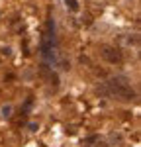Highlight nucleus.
I'll return each mask as SVG.
<instances>
[{
    "instance_id": "f257e3e1",
    "label": "nucleus",
    "mask_w": 141,
    "mask_h": 147,
    "mask_svg": "<svg viewBox=\"0 0 141 147\" xmlns=\"http://www.w3.org/2000/svg\"><path fill=\"white\" fill-rule=\"evenodd\" d=\"M106 86H108V92H110L112 96L120 98V100H133V98H135V90L131 88V84H129L128 80L122 79V77L110 79L106 82Z\"/></svg>"
},
{
    "instance_id": "f03ea898",
    "label": "nucleus",
    "mask_w": 141,
    "mask_h": 147,
    "mask_svg": "<svg viewBox=\"0 0 141 147\" xmlns=\"http://www.w3.org/2000/svg\"><path fill=\"white\" fill-rule=\"evenodd\" d=\"M100 55H102V59H104V61H108V63H122V51H120L117 47L102 45Z\"/></svg>"
},
{
    "instance_id": "7ed1b4c3",
    "label": "nucleus",
    "mask_w": 141,
    "mask_h": 147,
    "mask_svg": "<svg viewBox=\"0 0 141 147\" xmlns=\"http://www.w3.org/2000/svg\"><path fill=\"white\" fill-rule=\"evenodd\" d=\"M122 43H126V45H137L139 37L137 35H122Z\"/></svg>"
},
{
    "instance_id": "20e7f679",
    "label": "nucleus",
    "mask_w": 141,
    "mask_h": 147,
    "mask_svg": "<svg viewBox=\"0 0 141 147\" xmlns=\"http://www.w3.org/2000/svg\"><path fill=\"white\" fill-rule=\"evenodd\" d=\"M65 2H67V6H69V8H70L73 12H77V10H79V2H77V0H65Z\"/></svg>"
},
{
    "instance_id": "39448f33",
    "label": "nucleus",
    "mask_w": 141,
    "mask_h": 147,
    "mask_svg": "<svg viewBox=\"0 0 141 147\" xmlns=\"http://www.w3.org/2000/svg\"><path fill=\"white\" fill-rule=\"evenodd\" d=\"M49 80H51V84H53V86H57V84H59V77L55 75V73H51V77H49Z\"/></svg>"
},
{
    "instance_id": "423d86ee",
    "label": "nucleus",
    "mask_w": 141,
    "mask_h": 147,
    "mask_svg": "<svg viewBox=\"0 0 141 147\" xmlns=\"http://www.w3.org/2000/svg\"><path fill=\"white\" fill-rule=\"evenodd\" d=\"M10 112H12L10 106H4V108H2V114H4V116H10Z\"/></svg>"
},
{
    "instance_id": "0eeeda50",
    "label": "nucleus",
    "mask_w": 141,
    "mask_h": 147,
    "mask_svg": "<svg viewBox=\"0 0 141 147\" xmlns=\"http://www.w3.org/2000/svg\"><path fill=\"white\" fill-rule=\"evenodd\" d=\"M98 147H108V143H98Z\"/></svg>"
}]
</instances>
